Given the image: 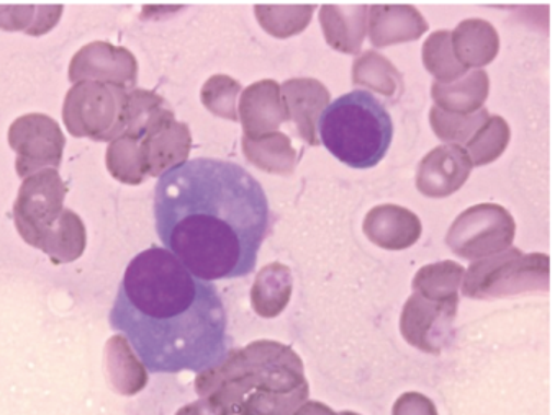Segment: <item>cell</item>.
Here are the masks:
<instances>
[{
    "label": "cell",
    "mask_w": 560,
    "mask_h": 415,
    "mask_svg": "<svg viewBox=\"0 0 560 415\" xmlns=\"http://www.w3.org/2000/svg\"><path fill=\"white\" fill-rule=\"evenodd\" d=\"M269 217L261 183L229 161H189L161 176L154 189V221L164 249L206 282L255 270Z\"/></svg>",
    "instance_id": "cell-1"
},
{
    "label": "cell",
    "mask_w": 560,
    "mask_h": 415,
    "mask_svg": "<svg viewBox=\"0 0 560 415\" xmlns=\"http://www.w3.org/2000/svg\"><path fill=\"white\" fill-rule=\"evenodd\" d=\"M110 325L150 374H202L229 355L222 296L164 247H150L128 263Z\"/></svg>",
    "instance_id": "cell-2"
},
{
    "label": "cell",
    "mask_w": 560,
    "mask_h": 415,
    "mask_svg": "<svg viewBox=\"0 0 560 415\" xmlns=\"http://www.w3.org/2000/svg\"><path fill=\"white\" fill-rule=\"evenodd\" d=\"M217 415H293L310 394L302 358L289 345L256 341L196 378Z\"/></svg>",
    "instance_id": "cell-3"
},
{
    "label": "cell",
    "mask_w": 560,
    "mask_h": 415,
    "mask_svg": "<svg viewBox=\"0 0 560 415\" xmlns=\"http://www.w3.org/2000/svg\"><path fill=\"white\" fill-rule=\"evenodd\" d=\"M66 193L58 170L45 169L23 180L12 208L16 233L55 265L75 262L88 246L84 221L65 208Z\"/></svg>",
    "instance_id": "cell-4"
},
{
    "label": "cell",
    "mask_w": 560,
    "mask_h": 415,
    "mask_svg": "<svg viewBox=\"0 0 560 415\" xmlns=\"http://www.w3.org/2000/svg\"><path fill=\"white\" fill-rule=\"evenodd\" d=\"M318 131L323 146L352 169L377 166L394 138L387 108L365 91L336 98L319 118Z\"/></svg>",
    "instance_id": "cell-5"
},
{
    "label": "cell",
    "mask_w": 560,
    "mask_h": 415,
    "mask_svg": "<svg viewBox=\"0 0 560 415\" xmlns=\"http://www.w3.org/2000/svg\"><path fill=\"white\" fill-rule=\"evenodd\" d=\"M548 289L549 257L523 253L516 247L476 260L463 280V295L472 299L503 298Z\"/></svg>",
    "instance_id": "cell-6"
},
{
    "label": "cell",
    "mask_w": 560,
    "mask_h": 415,
    "mask_svg": "<svg viewBox=\"0 0 560 415\" xmlns=\"http://www.w3.org/2000/svg\"><path fill=\"white\" fill-rule=\"evenodd\" d=\"M128 91L101 82H78L62 105L66 130L74 138L114 141L125 133Z\"/></svg>",
    "instance_id": "cell-7"
},
{
    "label": "cell",
    "mask_w": 560,
    "mask_h": 415,
    "mask_svg": "<svg viewBox=\"0 0 560 415\" xmlns=\"http://www.w3.org/2000/svg\"><path fill=\"white\" fill-rule=\"evenodd\" d=\"M515 233V220L509 210L495 203H480L456 217L447 230L446 244L457 257L476 262L509 250Z\"/></svg>",
    "instance_id": "cell-8"
},
{
    "label": "cell",
    "mask_w": 560,
    "mask_h": 415,
    "mask_svg": "<svg viewBox=\"0 0 560 415\" xmlns=\"http://www.w3.org/2000/svg\"><path fill=\"white\" fill-rule=\"evenodd\" d=\"M9 146L15 151V170L20 179L61 166L66 138L48 115L28 114L16 118L9 128Z\"/></svg>",
    "instance_id": "cell-9"
},
{
    "label": "cell",
    "mask_w": 560,
    "mask_h": 415,
    "mask_svg": "<svg viewBox=\"0 0 560 415\" xmlns=\"http://www.w3.org/2000/svg\"><path fill=\"white\" fill-rule=\"evenodd\" d=\"M457 308L459 301H431L413 293L401 311V337L423 354H441L453 339Z\"/></svg>",
    "instance_id": "cell-10"
},
{
    "label": "cell",
    "mask_w": 560,
    "mask_h": 415,
    "mask_svg": "<svg viewBox=\"0 0 560 415\" xmlns=\"http://www.w3.org/2000/svg\"><path fill=\"white\" fill-rule=\"evenodd\" d=\"M69 81L101 82L133 91L138 82V61L130 49L107 42H92L82 46L69 64Z\"/></svg>",
    "instance_id": "cell-11"
},
{
    "label": "cell",
    "mask_w": 560,
    "mask_h": 415,
    "mask_svg": "<svg viewBox=\"0 0 560 415\" xmlns=\"http://www.w3.org/2000/svg\"><path fill=\"white\" fill-rule=\"evenodd\" d=\"M472 169V161L463 146L443 144L434 147L418 166V192L428 199H446L463 189Z\"/></svg>",
    "instance_id": "cell-12"
},
{
    "label": "cell",
    "mask_w": 560,
    "mask_h": 415,
    "mask_svg": "<svg viewBox=\"0 0 560 415\" xmlns=\"http://www.w3.org/2000/svg\"><path fill=\"white\" fill-rule=\"evenodd\" d=\"M141 157L148 177H161L189 159L192 134L174 115L154 124L140 140Z\"/></svg>",
    "instance_id": "cell-13"
},
{
    "label": "cell",
    "mask_w": 560,
    "mask_h": 415,
    "mask_svg": "<svg viewBox=\"0 0 560 415\" xmlns=\"http://www.w3.org/2000/svg\"><path fill=\"white\" fill-rule=\"evenodd\" d=\"M238 117L246 138L255 140L278 131L290 120L278 82L266 79L246 87L240 98Z\"/></svg>",
    "instance_id": "cell-14"
},
{
    "label": "cell",
    "mask_w": 560,
    "mask_h": 415,
    "mask_svg": "<svg viewBox=\"0 0 560 415\" xmlns=\"http://www.w3.org/2000/svg\"><path fill=\"white\" fill-rule=\"evenodd\" d=\"M280 91L300 138L310 146H318L322 143L318 138L319 117H323L331 100L326 85L316 79L296 78L283 82Z\"/></svg>",
    "instance_id": "cell-15"
},
{
    "label": "cell",
    "mask_w": 560,
    "mask_h": 415,
    "mask_svg": "<svg viewBox=\"0 0 560 415\" xmlns=\"http://www.w3.org/2000/svg\"><path fill=\"white\" fill-rule=\"evenodd\" d=\"M368 239L385 250H405L421 237L420 217L413 211L398 205L372 208L362 224Z\"/></svg>",
    "instance_id": "cell-16"
},
{
    "label": "cell",
    "mask_w": 560,
    "mask_h": 415,
    "mask_svg": "<svg viewBox=\"0 0 560 415\" xmlns=\"http://www.w3.org/2000/svg\"><path fill=\"white\" fill-rule=\"evenodd\" d=\"M428 25L420 10L413 5L369 7V39L375 48L417 42L428 32Z\"/></svg>",
    "instance_id": "cell-17"
},
{
    "label": "cell",
    "mask_w": 560,
    "mask_h": 415,
    "mask_svg": "<svg viewBox=\"0 0 560 415\" xmlns=\"http://www.w3.org/2000/svg\"><path fill=\"white\" fill-rule=\"evenodd\" d=\"M368 5H332L319 9L326 43L345 55H359L368 33Z\"/></svg>",
    "instance_id": "cell-18"
},
{
    "label": "cell",
    "mask_w": 560,
    "mask_h": 415,
    "mask_svg": "<svg viewBox=\"0 0 560 415\" xmlns=\"http://www.w3.org/2000/svg\"><path fill=\"white\" fill-rule=\"evenodd\" d=\"M453 49L464 68H486L499 56V32L487 20H464L453 32Z\"/></svg>",
    "instance_id": "cell-19"
},
{
    "label": "cell",
    "mask_w": 560,
    "mask_h": 415,
    "mask_svg": "<svg viewBox=\"0 0 560 415\" xmlns=\"http://www.w3.org/2000/svg\"><path fill=\"white\" fill-rule=\"evenodd\" d=\"M490 92V79L483 69L467 72L463 79L453 84L431 85V97L436 107L450 114L469 115L482 110Z\"/></svg>",
    "instance_id": "cell-20"
},
{
    "label": "cell",
    "mask_w": 560,
    "mask_h": 415,
    "mask_svg": "<svg viewBox=\"0 0 560 415\" xmlns=\"http://www.w3.org/2000/svg\"><path fill=\"white\" fill-rule=\"evenodd\" d=\"M108 380L118 394L135 396L148 384V370L125 335H114L105 347Z\"/></svg>",
    "instance_id": "cell-21"
},
{
    "label": "cell",
    "mask_w": 560,
    "mask_h": 415,
    "mask_svg": "<svg viewBox=\"0 0 560 415\" xmlns=\"http://www.w3.org/2000/svg\"><path fill=\"white\" fill-rule=\"evenodd\" d=\"M293 278L289 266L275 262L256 275L252 288V306L261 318H278L292 298Z\"/></svg>",
    "instance_id": "cell-22"
},
{
    "label": "cell",
    "mask_w": 560,
    "mask_h": 415,
    "mask_svg": "<svg viewBox=\"0 0 560 415\" xmlns=\"http://www.w3.org/2000/svg\"><path fill=\"white\" fill-rule=\"evenodd\" d=\"M242 146L246 159L262 173L275 174V176H290L295 173L299 156L293 150L290 138L280 131L255 138V140L243 137Z\"/></svg>",
    "instance_id": "cell-23"
},
{
    "label": "cell",
    "mask_w": 560,
    "mask_h": 415,
    "mask_svg": "<svg viewBox=\"0 0 560 415\" xmlns=\"http://www.w3.org/2000/svg\"><path fill=\"white\" fill-rule=\"evenodd\" d=\"M466 270L453 260L430 263L418 270L415 275L413 289L431 301H459V288L463 286Z\"/></svg>",
    "instance_id": "cell-24"
},
{
    "label": "cell",
    "mask_w": 560,
    "mask_h": 415,
    "mask_svg": "<svg viewBox=\"0 0 560 415\" xmlns=\"http://www.w3.org/2000/svg\"><path fill=\"white\" fill-rule=\"evenodd\" d=\"M352 84L355 87L371 88L384 97L394 98L400 95L404 81L398 69L381 52H362L352 64Z\"/></svg>",
    "instance_id": "cell-25"
},
{
    "label": "cell",
    "mask_w": 560,
    "mask_h": 415,
    "mask_svg": "<svg viewBox=\"0 0 560 415\" xmlns=\"http://www.w3.org/2000/svg\"><path fill=\"white\" fill-rule=\"evenodd\" d=\"M65 7L59 5H7L0 3V29L23 32L42 36L51 32L62 16Z\"/></svg>",
    "instance_id": "cell-26"
},
{
    "label": "cell",
    "mask_w": 560,
    "mask_h": 415,
    "mask_svg": "<svg viewBox=\"0 0 560 415\" xmlns=\"http://www.w3.org/2000/svg\"><path fill=\"white\" fill-rule=\"evenodd\" d=\"M171 115H174V111L156 92L133 88L128 92L124 134L141 140L154 124Z\"/></svg>",
    "instance_id": "cell-27"
},
{
    "label": "cell",
    "mask_w": 560,
    "mask_h": 415,
    "mask_svg": "<svg viewBox=\"0 0 560 415\" xmlns=\"http://www.w3.org/2000/svg\"><path fill=\"white\" fill-rule=\"evenodd\" d=\"M423 64L440 84H453L467 74L469 69L457 61L453 49V32L440 29L431 33L423 45Z\"/></svg>",
    "instance_id": "cell-28"
},
{
    "label": "cell",
    "mask_w": 560,
    "mask_h": 415,
    "mask_svg": "<svg viewBox=\"0 0 560 415\" xmlns=\"http://www.w3.org/2000/svg\"><path fill=\"white\" fill-rule=\"evenodd\" d=\"M108 173L125 186H141L148 179L141 157L140 140L121 134L112 141L105 156Z\"/></svg>",
    "instance_id": "cell-29"
},
{
    "label": "cell",
    "mask_w": 560,
    "mask_h": 415,
    "mask_svg": "<svg viewBox=\"0 0 560 415\" xmlns=\"http://www.w3.org/2000/svg\"><path fill=\"white\" fill-rule=\"evenodd\" d=\"M315 5H265L255 7L256 19L265 32L275 38L299 35L312 22Z\"/></svg>",
    "instance_id": "cell-30"
},
{
    "label": "cell",
    "mask_w": 560,
    "mask_h": 415,
    "mask_svg": "<svg viewBox=\"0 0 560 415\" xmlns=\"http://www.w3.org/2000/svg\"><path fill=\"white\" fill-rule=\"evenodd\" d=\"M489 118L487 108L476 114L460 115L441 110L434 105L430 111V123L434 134L444 143L456 144V146H463V144L466 146Z\"/></svg>",
    "instance_id": "cell-31"
},
{
    "label": "cell",
    "mask_w": 560,
    "mask_h": 415,
    "mask_svg": "<svg viewBox=\"0 0 560 415\" xmlns=\"http://www.w3.org/2000/svg\"><path fill=\"white\" fill-rule=\"evenodd\" d=\"M510 138H512V131L505 118L490 115L489 120L477 131L476 137L466 144L464 150L469 154L474 166H487L495 163L505 153Z\"/></svg>",
    "instance_id": "cell-32"
},
{
    "label": "cell",
    "mask_w": 560,
    "mask_h": 415,
    "mask_svg": "<svg viewBox=\"0 0 560 415\" xmlns=\"http://www.w3.org/2000/svg\"><path fill=\"white\" fill-rule=\"evenodd\" d=\"M240 94H242V84L230 75L217 74L203 84L200 98H202L203 107L210 114L225 118V120L238 121L236 102H240Z\"/></svg>",
    "instance_id": "cell-33"
},
{
    "label": "cell",
    "mask_w": 560,
    "mask_h": 415,
    "mask_svg": "<svg viewBox=\"0 0 560 415\" xmlns=\"http://www.w3.org/2000/svg\"><path fill=\"white\" fill-rule=\"evenodd\" d=\"M392 415H440L430 398L421 393H405L395 401Z\"/></svg>",
    "instance_id": "cell-34"
},
{
    "label": "cell",
    "mask_w": 560,
    "mask_h": 415,
    "mask_svg": "<svg viewBox=\"0 0 560 415\" xmlns=\"http://www.w3.org/2000/svg\"><path fill=\"white\" fill-rule=\"evenodd\" d=\"M293 415H339L326 406V404L319 403V401H306L305 404L299 407Z\"/></svg>",
    "instance_id": "cell-35"
},
{
    "label": "cell",
    "mask_w": 560,
    "mask_h": 415,
    "mask_svg": "<svg viewBox=\"0 0 560 415\" xmlns=\"http://www.w3.org/2000/svg\"><path fill=\"white\" fill-rule=\"evenodd\" d=\"M176 415H217L213 407L206 400L196 401V403L187 404L180 407Z\"/></svg>",
    "instance_id": "cell-36"
},
{
    "label": "cell",
    "mask_w": 560,
    "mask_h": 415,
    "mask_svg": "<svg viewBox=\"0 0 560 415\" xmlns=\"http://www.w3.org/2000/svg\"><path fill=\"white\" fill-rule=\"evenodd\" d=\"M339 415H361V414L352 413V411H345V413H339Z\"/></svg>",
    "instance_id": "cell-37"
}]
</instances>
